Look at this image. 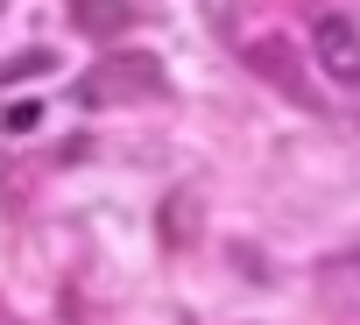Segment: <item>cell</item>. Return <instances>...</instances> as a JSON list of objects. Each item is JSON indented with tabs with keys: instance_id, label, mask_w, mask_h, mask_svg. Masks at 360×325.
Masks as SVG:
<instances>
[{
	"instance_id": "obj_1",
	"label": "cell",
	"mask_w": 360,
	"mask_h": 325,
	"mask_svg": "<svg viewBox=\"0 0 360 325\" xmlns=\"http://www.w3.org/2000/svg\"><path fill=\"white\" fill-rule=\"evenodd\" d=\"M311 57H318V71L332 78V85H346V92H360V15H318L311 22Z\"/></svg>"
},
{
	"instance_id": "obj_2",
	"label": "cell",
	"mask_w": 360,
	"mask_h": 325,
	"mask_svg": "<svg viewBox=\"0 0 360 325\" xmlns=\"http://www.w3.org/2000/svg\"><path fill=\"white\" fill-rule=\"evenodd\" d=\"M36 120H43V113H36V106H8V134H29V127H36Z\"/></svg>"
}]
</instances>
